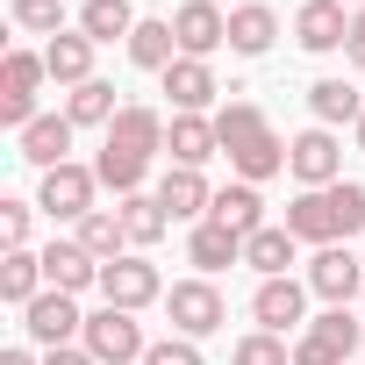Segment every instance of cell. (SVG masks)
Segmentation results:
<instances>
[{"instance_id": "28", "label": "cell", "mask_w": 365, "mask_h": 365, "mask_svg": "<svg viewBox=\"0 0 365 365\" xmlns=\"http://www.w3.org/2000/svg\"><path fill=\"white\" fill-rule=\"evenodd\" d=\"M36 294H43V251H8L0 258V301L22 315Z\"/></svg>"}, {"instance_id": "26", "label": "cell", "mask_w": 365, "mask_h": 365, "mask_svg": "<svg viewBox=\"0 0 365 365\" xmlns=\"http://www.w3.org/2000/svg\"><path fill=\"white\" fill-rule=\"evenodd\" d=\"M279 43V15L258 8V0H244V8H230V51L237 58H265Z\"/></svg>"}, {"instance_id": "22", "label": "cell", "mask_w": 365, "mask_h": 365, "mask_svg": "<svg viewBox=\"0 0 365 365\" xmlns=\"http://www.w3.org/2000/svg\"><path fill=\"white\" fill-rule=\"evenodd\" d=\"M165 150H172V165H208V158H222V136H215V115H172V129H165Z\"/></svg>"}, {"instance_id": "3", "label": "cell", "mask_w": 365, "mask_h": 365, "mask_svg": "<svg viewBox=\"0 0 365 365\" xmlns=\"http://www.w3.org/2000/svg\"><path fill=\"white\" fill-rule=\"evenodd\" d=\"M287 230H294L301 244H315V251L351 244V237L365 230V187H358V179H336V187L294 194V201H287Z\"/></svg>"}, {"instance_id": "23", "label": "cell", "mask_w": 365, "mask_h": 365, "mask_svg": "<svg viewBox=\"0 0 365 365\" xmlns=\"http://www.w3.org/2000/svg\"><path fill=\"white\" fill-rule=\"evenodd\" d=\"M208 222H222V230H237V237H258V230H265V194L251 187V179H230V187H215Z\"/></svg>"}, {"instance_id": "39", "label": "cell", "mask_w": 365, "mask_h": 365, "mask_svg": "<svg viewBox=\"0 0 365 365\" xmlns=\"http://www.w3.org/2000/svg\"><path fill=\"white\" fill-rule=\"evenodd\" d=\"M0 365H43V358H36V344H8V351H0Z\"/></svg>"}, {"instance_id": "16", "label": "cell", "mask_w": 365, "mask_h": 365, "mask_svg": "<svg viewBox=\"0 0 365 365\" xmlns=\"http://www.w3.org/2000/svg\"><path fill=\"white\" fill-rule=\"evenodd\" d=\"M150 194H158V208H165L172 222H208V208H215V187H208L194 165H165Z\"/></svg>"}, {"instance_id": "38", "label": "cell", "mask_w": 365, "mask_h": 365, "mask_svg": "<svg viewBox=\"0 0 365 365\" xmlns=\"http://www.w3.org/2000/svg\"><path fill=\"white\" fill-rule=\"evenodd\" d=\"M43 365H101L86 344H65V351H43Z\"/></svg>"}, {"instance_id": "41", "label": "cell", "mask_w": 365, "mask_h": 365, "mask_svg": "<svg viewBox=\"0 0 365 365\" xmlns=\"http://www.w3.org/2000/svg\"><path fill=\"white\" fill-rule=\"evenodd\" d=\"M344 8H351V15H358V8H365V0H344Z\"/></svg>"}, {"instance_id": "11", "label": "cell", "mask_w": 365, "mask_h": 365, "mask_svg": "<svg viewBox=\"0 0 365 365\" xmlns=\"http://www.w3.org/2000/svg\"><path fill=\"white\" fill-rule=\"evenodd\" d=\"M287 172L301 179V194L308 187H336V179H344V136L336 129H301V136H287Z\"/></svg>"}, {"instance_id": "8", "label": "cell", "mask_w": 365, "mask_h": 365, "mask_svg": "<svg viewBox=\"0 0 365 365\" xmlns=\"http://www.w3.org/2000/svg\"><path fill=\"white\" fill-rule=\"evenodd\" d=\"M22 336H29L36 351H65V344H79V336H86L79 294H58V287H43V294L22 308Z\"/></svg>"}, {"instance_id": "30", "label": "cell", "mask_w": 365, "mask_h": 365, "mask_svg": "<svg viewBox=\"0 0 365 365\" xmlns=\"http://www.w3.org/2000/svg\"><path fill=\"white\" fill-rule=\"evenodd\" d=\"M65 115H72V129H108V122L122 115V101H115L108 79H86V86L65 93Z\"/></svg>"}, {"instance_id": "2", "label": "cell", "mask_w": 365, "mask_h": 365, "mask_svg": "<svg viewBox=\"0 0 365 365\" xmlns=\"http://www.w3.org/2000/svg\"><path fill=\"white\" fill-rule=\"evenodd\" d=\"M215 136H222V158L237 179H251V187H265L272 172H287V143L272 129V115L258 101H222L215 108Z\"/></svg>"}, {"instance_id": "6", "label": "cell", "mask_w": 365, "mask_h": 365, "mask_svg": "<svg viewBox=\"0 0 365 365\" xmlns=\"http://www.w3.org/2000/svg\"><path fill=\"white\" fill-rule=\"evenodd\" d=\"M36 208H43L51 222H72V230H79V222L101 208V172H93V165H79V158H72V165H58V172H43Z\"/></svg>"}, {"instance_id": "15", "label": "cell", "mask_w": 365, "mask_h": 365, "mask_svg": "<svg viewBox=\"0 0 365 365\" xmlns=\"http://www.w3.org/2000/svg\"><path fill=\"white\" fill-rule=\"evenodd\" d=\"M294 43L308 58L344 51L351 43V8H344V0H301V8H294Z\"/></svg>"}, {"instance_id": "43", "label": "cell", "mask_w": 365, "mask_h": 365, "mask_svg": "<svg viewBox=\"0 0 365 365\" xmlns=\"http://www.w3.org/2000/svg\"><path fill=\"white\" fill-rule=\"evenodd\" d=\"M358 301H365V294H358Z\"/></svg>"}, {"instance_id": "25", "label": "cell", "mask_w": 365, "mask_h": 365, "mask_svg": "<svg viewBox=\"0 0 365 365\" xmlns=\"http://www.w3.org/2000/svg\"><path fill=\"white\" fill-rule=\"evenodd\" d=\"M122 51H129V65H136V72H158V79L179 65V36H172V22H158V15H143V22H136V36H129Z\"/></svg>"}, {"instance_id": "37", "label": "cell", "mask_w": 365, "mask_h": 365, "mask_svg": "<svg viewBox=\"0 0 365 365\" xmlns=\"http://www.w3.org/2000/svg\"><path fill=\"white\" fill-rule=\"evenodd\" d=\"M344 58H351V72L365 79V8L351 15V43H344Z\"/></svg>"}, {"instance_id": "10", "label": "cell", "mask_w": 365, "mask_h": 365, "mask_svg": "<svg viewBox=\"0 0 365 365\" xmlns=\"http://www.w3.org/2000/svg\"><path fill=\"white\" fill-rule=\"evenodd\" d=\"M43 79H51L43 51H8V58H0V122H8L15 136L36 122V86Z\"/></svg>"}, {"instance_id": "20", "label": "cell", "mask_w": 365, "mask_h": 365, "mask_svg": "<svg viewBox=\"0 0 365 365\" xmlns=\"http://www.w3.org/2000/svg\"><path fill=\"white\" fill-rule=\"evenodd\" d=\"M187 265H194L201 279H215V272L244 265V237L222 230V222H194V230H187Z\"/></svg>"}, {"instance_id": "7", "label": "cell", "mask_w": 365, "mask_h": 365, "mask_svg": "<svg viewBox=\"0 0 365 365\" xmlns=\"http://www.w3.org/2000/svg\"><path fill=\"white\" fill-rule=\"evenodd\" d=\"M101 301H108V308L143 315V308H158V301H165V272H158L143 251H122L115 265H101Z\"/></svg>"}, {"instance_id": "13", "label": "cell", "mask_w": 365, "mask_h": 365, "mask_svg": "<svg viewBox=\"0 0 365 365\" xmlns=\"http://www.w3.org/2000/svg\"><path fill=\"white\" fill-rule=\"evenodd\" d=\"M251 322L272 329V336H287V329L301 336V329H308V279H294V272H287V279H258V294H251Z\"/></svg>"}, {"instance_id": "31", "label": "cell", "mask_w": 365, "mask_h": 365, "mask_svg": "<svg viewBox=\"0 0 365 365\" xmlns=\"http://www.w3.org/2000/svg\"><path fill=\"white\" fill-rule=\"evenodd\" d=\"M122 208V230H129V251H150L165 230H172V215L158 208V194H129V201H115Z\"/></svg>"}, {"instance_id": "40", "label": "cell", "mask_w": 365, "mask_h": 365, "mask_svg": "<svg viewBox=\"0 0 365 365\" xmlns=\"http://www.w3.org/2000/svg\"><path fill=\"white\" fill-rule=\"evenodd\" d=\"M351 136H358V150H365V115H358V129H351Z\"/></svg>"}, {"instance_id": "32", "label": "cell", "mask_w": 365, "mask_h": 365, "mask_svg": "<svg viewBox=\"0 0 365 365\" xmlns=\"http://www.w3.org/2000/svg\"><path fill=\"white\" fill-rule=\"evenodd\" d=\"M72 237H79V244H86V251L101 258V265H115V258L129 251V230H122V208H93V215H86V222H79Z\"/></svg>"}, {"instance_id": "42", "label": "cell", "mask_w": 365, "mask_h": 365, "mask_svg": "<svg viewBox=\"0 0 365 365\" xmlns=\"http://www.w3.org/2000/svg\"><path fill=\"white\" fill-rule=\"evenodd\" d=\"M222 8H244V0H222Z\"/></svg>"}, {"instance_id": "27", "label": "cell", "mask_w": 365, "mask_h": 365, "mask_svg": "<svg viewBox=\"0 0 365 365\" xmlns=\"http://www.w3.org/2000/svg\"><path fill=\"white\" fill-rule=\"evenodd\" d=\"M308 115H315L322 129H344V122L358 129V115H365V93H358L351 79H315V86H308Z\"/></svg>"}, {"instance_id": "34", "label": "cell", "mask_w": 365, "mask_h": 365, "mask_svg": "<svg viewBox=\"0 0 365 365\" xmlns=\"http://www.w3.org/2000/svg\"><path fill=\"white\" fill-rule=\"evenodd\" d=\"M8 15L22 36H65V0H15Z\"/></svg>"}, {"instance_id": "12", "label": "cell", "mask_w": 365, "mask_h": 365, "mask_svg": "<svg viewBox=\"0 0 365 365\" xmlns=\"http://www.w3.org/2000/svg\"><path fill=\"white\" fill-rule=\"evenodd\" d=\"M172 36H179V58H215L230 43V8L222 0H179L172 8Z\"/></svg>"}, {"instance_id": "19", "label": "cell", "mask_w": 365, "mask_h": 365, "mask_svg": "<svg viewBox=\"0 0 365 365\" xmlns=\"http://www.w3.org/2000/svg\"><path fill=\"white\" fill-rule=\"evenodd\" d=\"M215 65L208 58H179L172 72H165V101H172V115H215Z\"/></svg>"}, {"instance_id": "1", "label": "cell", "mask_w": 365, "mask_h": 365, "mask_svg": "<svg viewBox=\"0 0 365 365\" xmlns=\"http://www.w3.org/2000/svg\"><path fill=\"white\" fill-rule=\"evenodd\" d=\"M165 129H172V122H165L150 101H122V115L101 129L93 172H101V187H108L115 201L143 194V179H150V165H158V150H165Z\"/></svg>"}, {"instance_id": "4", "label": "cell", "mask_w": 365, "mask_h": 365, "mask_svg": "<svg viewBox=\"0 0 365 365\" xmlns=\"http://www.w3.org/2000/svg\"><path fill=\"white\" fill-rule=\"evenodd\" d=\"M358 344H365V322H358L351 308H322V315H308V329L294 336V365H351Z\"/></svg>"}, {"instance_id": "5", "label": "cell", "mask_w": 365, "mask_h": 365, "mask_svg": "<svg viewBox=\"0 0 365 365\" xmlns=\"http://www.w3.org/2000/svg\"><path fill=\"white\" fill-rule=\"evenodd\" d=\"M165 315H172V336H194V344H201V336H215V329L230 322V301H222L215 279L194 272V279H172V287H165Z\"/></svg>"}, {"instance_id": "14", "label": "cell", "mask_w": 365, "mask_h": 365, "mask_svg": "<svg viewBox=\"0 0 365 365\" xmlns=\"http://www.w3.org/2000/svg\"><path fill=\"white\" fill-rule=\"evenodd\" d=\"M301 279H308V294H315V301H329V308H351V301L365 294V265L351 258V244H329V251H315Z\"/></svg>"}, {"instance_id": "18", "label": "cell", "mask_w": 365, "mask_h": 365, "mask_svg": "<svg viewBox=\"0 0 365 365\" xmlns=\"http://www.w3.org/2000/svg\"><path fill=\"white\" fill-rule=\"evenodd\" d=\"M72 136H79V129H72V115H36V122L15 136V143H22L15 158H22V165H36V172H58V165H72Z\"/></svg>"}, {"instance_id": "24", "label": "cell", "mask_w": 365, "mask_h": 365, "mask_svg": "<svg viewBox=\"0 0 365 365\" xmlns=\"http://www.w3.org/2000/svg\"><path fill=\"white\" fill-rule=\"evenodd\" d=\"M93 51H101V43H93L86 29H65V36H51V43H43V65H51V79L72 93V86H86V79H93Z\"/></svg>"}, {"instance_id": "35", "label": "cell", "mask_w": 365, "mask_h": 365, "mask_svg": "<svg viewBox=\"0 0 365 365\" xmlns=\"http://www.w3.org/2000/svg\"><path fill=\"white\" fill-rule=\"evenodd\" d=\"M36 201H0V244L8 251H29V230H36Z\"/></svg>"}, {"instance_id": "21", "label": "cell", "mask_w": 365, "mask_h": 365, "mask_svg": "<svg viewBox=\"0 0 365 365\" xmlns=\"http://www.w3.org/2000/svg\"><path fill=\"white\" fill-rule=\"evenodd\" d=\"M244 265L258 279H287V265H301V237L287 222H265L258 237H244Z\"/></svg>"}, {"instance_id": "36", "label": "cell", "mask_w": 365, "mask_h": 365, "mask_svg": "<svg viewBox=\"0 0 365 365\" xmlns=\"http://www.w3.org/2000/svg\"><path fill=\"white\" fill-rule=\"evenodd\" d=\"M143 365H208V358H201V344H194V336H150Z\"/></svg>"}, {"instance_id": "33", "label": "cell", "mask_w": 365, "mask_h": 365, "mask_svg": "<svg viewBox=\"0 0 365 365\" xmlns=\"http://www.w3.org/2000/svg\"><path fill=\"white\" fill-rule=\"evenodd\" d=\"M230 365H294V344L272 336V329H251V336L230 344Z\"/></svg>"}, {"instance_id": "29", "label": "cell", "mask_w": 365, "mask_h": 365, "mask_svg": "<svg viewBox=\"0 0 365 365\" xmlns=\"http://www.w3.org/2000/svg\"><path fill=\"white\" fill-rule=\"evenodd\" d=\"M136 8H129V0H86V8H79V29L93 36V43H129L136 36Z\"/></svg>"}, {"instance_id": "9", "label": "cell", "mask_w": 365, "mask_h": 365, "mask_svg": "<svg viewBox=\"0 0 365 365\" xmlns=\"http://www.w3.org/2000/svg\"><path fill=\"white\" fill-rule=\"evenodd\" d=\"M79 344H86V351H93L101 365H143V351H150L143 322H136L129 308H108V301H101L93 315H86V336H79Z\"/></svg>"}, {"instance_id": "17", "label": "cell", "mask_w": 365, "mask_h": 365, "mask_svg": "<svg viewBox=\"0 0 365 365\" xmlns=\"http://www.w3.org/2000/svg\"><path fill=\"white\" fill-rule=\"evenodd\" d=\"M43 287L86 294V287H101V258H93L79 237H51V244H43Z\"/></svg>"}]
</instances>
